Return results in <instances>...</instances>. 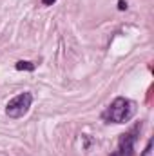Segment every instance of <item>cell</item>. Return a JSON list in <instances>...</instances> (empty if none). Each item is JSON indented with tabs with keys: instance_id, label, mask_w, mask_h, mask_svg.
I'll return each mask as SVG.
<instances>
[{
	"instance_id": "1",
	"label": "cell",
	"mask_w": 154,
	"mask_h": 156,
	"mask_svg": "<svg viewBox=\"0 0 154 156\" xmlns=\"http://www.w3.org/2000/svg\"><path fill=\"white\" fill-rule=\"evenodd\" d=\"M136 113V104L129 98H116L114 102L107 107V111L103 113V118L107 122H114V123H125Z\"/></svg>"
},
{
	"instance_id": "2",
	"label": "cell",
	"mask_w": 154,
	"mask_h": 156,
	"mask_svg": "<svg viewBox=\"0 0 154 156\" xmlns=\"http://www.w3.org/2000/svg\"><path fill=\"white\" fill-rule=\"evenodd\" d=\"M31 104H33V94L31 93H22V94L15 96L13 100H9V104L5 107V113L11 118H22L24 115H27Z\"/></svg>"
},
{
	"instance_id": "3",
	"label": "cell",
	"mask_w": 154,
	"mask_h": 156,
	"mask_svg": "<svg viewBox=\"0 0 154 156\" xmlns=\"http://www.w3.org/2000/svg\"><path fill=\"white\" fill-rule=\"evenodd\" d=\"M138 131H140V127L136 125L132 131L121 134L120 142H118V151L111 156H132V149H134V142H136V133Z\"/></svg>"
},
{
	"instance_id": "4",
	"label": "cell",
	"mask_w": 154,
	"mask_h": 156,
	"mask_svg": "<svg viewBox=\"0 0 154 156\" xmlns=\"http://www.w3.org/2000/svg\"><path fill=\"white\" fill-rule=\"evenodd\" d=\"M18 71H35V64L33 62H24V60H20V62H16V66H15Z\"/></svg>"
},
{
	"instance_id": "5",
	"label": "cell",
	"mask_w": 154,
	"mask_h": 156,
	"mask_svg": "<svg viewBox=\"0 0 154 156\" xmlns=\"http://www.w3.org/2000/svg\"><path fill=\"white\" fill-rule=\"evenodd\" d=\"M142 156H152V140L147 142V147H145V151H143Z\"/></svg>"
},
{
	"instance_id": "6",
	"label": "cell",
	"mask_w": 154,
	"mask_h": 156,
	"mask_svg": "<svg viewBox=\"0 0 154 156\" xmlns=\"http://www.w3.org/2000/svg\"><path fill=\"white\" fill-rule=\"evenodd\" d=\"M118 9H121V11H123V9H127V4H125L123 0H120V4H118Z\"/></svg>"
},
{
	"instance_id": "7",
	"label": "cell",
	"mask_w": 154,
	"mask_h": 156,
	"mask_svg": "<svg viewBox=\"0 0 154 156\" xmlns=\"http://www.w3.org/2000/svg\"><path fill=\"white\" fill-rule=\"evenodd\" d=\"M54 2H56V0H42V4H44V5H53Z\"/></svg>"
}]
</instances>
